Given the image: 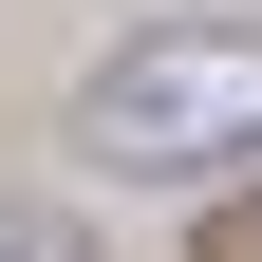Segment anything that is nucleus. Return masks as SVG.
I'll list each match as a JSON object with an SVG mask.
<instances>
[{
  "label": "nucleus",
  "mask_w": 262,
  "mask_h": 262,
  "mask_svg": "<svg viewBox=\"0 0 262 262\" xmlns=\"http://www.w3.org/2000/svg\"><path fill=\"white\" fill-rule=\"evenodd\" d=\"M75 150L131 169V187H206V169H244V150H262V38H244V19H150L131 56H94Z\"/></svg>",
  "instance_id": "1"
},
{
  "label": "nucleus",
  "mask_w": 262,
  "mask_h": 262,
  "mask_svg": "<svg viewBox=\"0 0 262 262\" xmlns=\"http://www.w3.org/2000/svg\"><path fill=\"white\" fill-rule=\"evenodd\" d=\"M0 262H94V244H75L56 206H0Z\"/></svg>",
  "instance_id": "2"
},
{
  "label": "nucleus",
  "mask_w": 262,
  "mask_h": 262,
  "mask_svg": "<svg viewBox=\"0 0 262 262\" xmlns=\"http://www.w3.org/2000/svg\"><path fill=\"white\" fill-rule=\"evenodd\" d=\"M206 262H262V206H225V225H206Z\"/></svg>",
  "instance_id": "3"
}]
</instances>
